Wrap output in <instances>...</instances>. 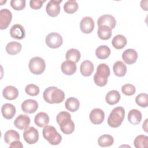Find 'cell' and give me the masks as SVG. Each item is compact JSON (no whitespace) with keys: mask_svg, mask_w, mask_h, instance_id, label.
I'll use <instances>...</instances> for the list:
<instances>
[{"mask_svg":"<svg viewBox=\"0 0 148 148\" xmlns=\"http://www.w3.org/2000/svg\"><path fill=\"white\" fill-rule=\"evenodd\" d=\"M23 135L24 140L29 145L36 143L39 139V132L34 127H29L24 130Z\"/></svg>","mask_w":148,"mask_h":148,"instance_id":"cell-8","label":"cell"},{"mask_svg":"<svg viewBox=\"0 0 148 148\" xmlns=\"http://www.w3.org/2000/svg\"><path fill=\"white\" fill-rule=\"evenodd\" d=\"M49 116L45 112H39L35 117L34 122L39 127H43L49 123Z\"/></svg>","mask_w":148,"mask_h":148,"instance_id":"cell-23","label":"cell"},{"mask_svg":"<svg viewBox=\"0 0 148 148\" xmlns=\"http://www.w3.org/2000/svg\"><path fill=\"white\" fill-rule=\"evenodd\" d=\"M28 67L32 73L39 75L45 71L46 63L42 58L40 57H34L29 60Z\"/></svg>","mask_w":148,"mask_h":148,"instance_id":"cell-6","label":"cell"},{"mask_svg":"<svg viewBox=\"0 0 148 148\" xmlns=\"http://www.w3.org/2000/svg\"><path fill=\"white\" fill-rule=\"evenodd\" d=\"M56 121L64 134L69 135L74 131L75 124L71 119V115L69 113L65 111L60 112L56 117Z\"/></svg>","mask_w":148,"mask_h":148,"instance_id":"cell-1","label":"cell"},{"mask_svg":"<svg viewBox=\"0 0 148 148\" xmlns=\"http://www.w3.org/2000/svg\"><path fill=\"white\" fill-rule=\"evenodd\" d=\"M122 92L128 96H131L135 93L136 89L134 86L131 84H124L121 87Z\"/></svg>","mask_w":148,"mask_h":148,"instance_id":"cell-39","label":"cell"},{"mask_svg":"<svg viewBox=\"0 0 148 148\" xmlns=\"http://www.w3.org/2000/svg\"><path fill=\"white\" fill-rule=\"evenodd\" d=\"M98 27L101 25H107L111 29H113L116 25V20L115 18L110 14H104L100 16L97 20Z\"/></svg>","mask_w":148,"mask_h":148,"instance_id":"cell-15","label":"cell"},{"mask_svg":"<svg viewBox=\"0 0 148 148\" xmlns=\"http://www.w3.org/2000/svg\"><path fill=\"white\" fill-rule=\"evenodd\" d=\"M43 97L44 100L49 103H59L64 100L65 93L57 87L51 86L45 90Z\"/></svg>","mask_w":148,"mask_h":148,"instance_id":"cell-2","label":"cell"},{"mask_svg":"<svg viewBox=\"0 0 148 148\" xmlns=\"http://www.w3.org/2000/svg\"><path fill=\"white\" fill-rule=\"evenodd\" d=\"M94 21L90 17H84L80 23V28L84 34L91 33L94 28Z\"/></svg>","mask_w":148,"mask_h":148,"instance_id":"cell-12","label":"cell"},{"mask_svg":"<svg viewBox=\"0 0 148 148\" xmlns=\"http://www.w3.org/2000/svg\"><path fill=\"white\" fill-rule=\"evenodd\" d=\"M142 113L138 109H131L128 114V120L133 125L139 124L142 120Z\"/></svg>","mask_w":148,"mask_h":148,"instance_id":"cell-21","label":"cell"},{"mask_svg":"<svg viewBox=\"0 0 148 148\" xmlns=\"http://www.w3.org/2000/svg\"><path fill=\"white\" fill-rule=\"evenodd\" d=\"M147 119L145 120V121L144 122V123L143 124V129L144 130V131L146 132H147Z\"/></svg>","mask_w":148,"mask_h":148,"instance_id":"cell-42","label":"cell"},{"mask_svg":"<svg viewBox=\"0 0 148 148\" xmlns=\"http://www.w3.org/2000/svg\"><path fill=\"white\" fill-rule=\"evenodd\" d=\"M21 44L17 42H10L6 46V51L10 55H16L21 50Z\"/></svg>","mask_w":148,"mask_h":148,"instance_id":"cell-28","label":"cell"},{"mask_svg":"<svg viewBox=\"0 0 148 148\" xmlns=\"http://www.w3.org/2000/svg\"><path fill=\"white\" fill-rule=\"evenodd\" d=\"M10 35L12 38L19 40L23 39L25 36V31L21 25L16 24L11 27Z\"/></svg>","mask_w":148,"mask_h":148,"instance_id":"cell-16","label":"cell"},{"mask_svg":"<svg viewBox=\"0 0 148 148\" xmlns=\"http://www.w3.org/2000/svg\"><path fill=\"white\" fill-rule=\"evenodd\" d=\"M89 118L92 124H100L104 120L105 113L99 108H95L91 111Z\"/></svg>","mask_w":148,"mask_h":148,"instance_id":"cell-11","label":"cell"},{"mask_svg":"<svg viewBox=\"0 0 148 148\" xmlns=\"http://www.w3.org/2000/svg\"><path fill=\"white\" fill-rule=\"evenodd\" d=\"M19 139H20L19 134L17 131L13 130H8L4 134V140L7 144L9 145L13 141L16 140H19Z\"/></svg>","mask_w":148,"mask_h":148,"instance_id":"cell-33","label":"cell"},{"mask_svg":"<svg viewBox=\"0 0 148 148\" xmlns=\"http://www.w3.org/2000/svg\"><path fill=\"white\" fill-rule=\"evenodd\" d=\"M127 40L126 38L122 35H117L115 36L112 40V44L113 46L116 49H122L127 45Z\"/></svg>","mask_w":148,"mask_h":148,"instance_id":"cell-27","label":"cell"},{"mask_svg":"<svg viewBox=\"0 0 148 148\" xmlns=\"http://www.w3.org/2000/svg\"><path fill=\"white\" fill-rule=\"evenodd\" d=\"M125 116V110L123 107L114 108L108 118V124L112 128H117L122 124Z\"/></svg>","mask_w":148,"mask_h":148,"instance_id":"cell-4","label":"cell"},{"mask_svg":"<svg viewBox=\"0 0 148 148\" xmlns=\"http://www.w3.org/2000/svg\"><path fill=\"white\" fill-rule=\"evenodd\" d=\"M78 7V3L76 1L69 0L64 5V10L67 13L72 14L77 10Z\"/></svg>","mask_w":148,"mask_h":148,"instance_id":"cell-35","label":"cell"},{"mask_svg":"<svg viewBox=\"0 0 148 148\" xmlns=\"http://www.w3.org/2000/svg\"><path fill=\"white\" fill-rule=\"evenodd\" d=\"M42 134L43 138L51 145H58L62 140L61 135L51 125H47L45 126L42 131Z\"/></svg>","mask_w":148,"mask_h":148,"instance_id":"cell-5","label":"cell"},{"mask_svg":"<svg viewBox=\"0 0 148 148\" xmlns=\"http://www.w3.org/2000/svg\"><path fill=\"white\" fill-rule=\"evenodd\" d=\"M12 20V12L8 9L0 10V29H5L8 27Z\"/></svg>","mask_w":148,"mask_h":148,"instance_id":"cell-10","label":"cell"},{"mask_svg":"<svg viewBox=\"0 0 148 148\" xmlns=\"http://www.w3.org/2000/svg\"><path fill=\"white\" fill-rule=\"evenodd\" d=\"M114 142V139L112 136L110 135H102L100 136L98 139V145L101 147H109L113 145Z\"/></svg>","mask_w":148,"mask_h":148,"instance_id":"cell-32","label":"cell"},{"mask_svg":"<svg viewBox=\"0 0 148 148\" xmlns=\"http://www.w3.org/2000/svg\"><path fill=\"white\" fill-rule=\"evenodd\" d=\"M30 122L31 120L28 116L26 114H20L14 120V125L17 128L20 130H24L28 127Z\"/></svg>","mask_w":148,"mask_h":148,"instance_id":"cell-14","label":"cell"},{"mask_svg":"<svg viewBox=\"0 0 148 148\" xmlns=\"http://www.w3.org/2000/svg\"><path fill=\"white\" fill-rule=\"evenodd\" d=\"M120 94L117 90H111L109 91L105 97L106 102L110 105H113L117 103L120 100Z\"/></svg>","mask_w":148,"mask_h":148,"instance_id":"cell-24","label":"cell"},{"mask_svg":"<svg viewBox=\"0 0 148 148\" xmlns=\"http://www.w3.org/2000/svg\"><path fill=\"white\" fill-rule=\"evenodd\" d=\"M97 34L101 39L108 40L112 36V29L107 25H101L98 27Z\"/></svg>","mask_w":148,"mask_h":148,"instance_id":"cell-25","label":"cell"},{"mask_svg":"<svg viewBox=\"0 0 148 148\" xmlns=\"http://www.w3.org/2000/svg\"><path fill=\"white\" fill-rule=\"evenodd\" d=\"M46 1H40V0H31L29 2V6L32 9L38 10L43 5V3Z\"/></svg>","mask_w":148,"mask_h":148,"instance_id":"cell-40","label":"cell"},{"mask_svg":"<svg viewBox=\"0 0 148 148\" xmlns=\"http://www.w3.org/2000/svg\"><path fill=\"white\" fill-rule=\"evenodd\" d=\"M94 71V65L89 60H84L82 62L80 67L81 74L84 76H90Z\"/></svg>","mask_w":148,"mask_h":148,"instance_id":"cell-22","label":"cell"},{"mask_svg":"<svg viewBox=\"0 0 148 148\" xmlns=\"http://www.w3.org/2000/svg\"><path fill=\"white\" fill-rule=\"evenodd\" d=\"M1 112L3 117L8 120L12 119L15 115L16 109L15 106L11 103H5L1 108Z\"/></svg>","mask_w":148,"mask_h":148,"instance_id":"cell-18","label":"cell"},{"mask_svg":"<svg viewBox=\"0 0 148 148\" xmlns=\"http://www.w3.org/2000/svg\"><path fill=\"white\" fill-rule=\"evenodd\" d=\"M25 0H12L10 1L11 7L15 10H23L25 7Z\"/></svg>","mask_w":148,"mask_h":148,"instance_id":"cell-38","label":"cell"},{"mask_svg":"<svg viewBox=\"0 0 148 148\" xmlns=\"http://www.w3.org/2000/svg\"><path fill=\"white\" fill-rule=\"evenodd\" d=\"M134 145L136 148L147 147L148 136L144 135H139L137 136L134 139Z\"/></svg>","mask_w":148,"mask_h":148,"instance_id":"cell-34","label":"cell"},{"mask_svg":"<svg viewBox=\"0 0 148 148\" xmlns=\"http://www.w3.org/2000/svg\"><path fill=\"white\" fill-rule=\"evenodd\" d=\"M135 102L138 106L142 108H146L148 105L147 94L146 93H140L138 94L135 98Z\"/></svg>","mask_w":148,"mask_h":148,"instance_id":"cell-36","label":"cell"},{"mask_svg":"<svg viewBox=\"0 0 148 148\" xmlns=\"http://www.w3.org/2000/svg\"><path fill=\"white\" fill-rule=\"evenodd\" d=\"M81 54L80 51L75 49L68 50L65 54V58L68 61H71L75 63L78 62L80 59Z\"/></svg>","mask_w":148,"mask_h":148,"instance_id":"cell-31","label":"cell"},{"mask_svg":"<svg viewBox=\"0 0 148 148\" xmlns=\"http://www.w3.org/2000/svg\"><path fill=\"white\" fill-rule=\"evenodd\" d=\"M61 69L63 73L66 75H72L75 73L77 69L76 64L71 61H65L61 65Z\"/></svg>","mask_w":148,"mask_h":148,"instance_id":"cell-19","label":"cell"},{"mask_svg":"<svg viewBox=\"0 0 148 148\" xmlns=\"http://www.w3.org/2000/svg\"><path fill=\"white\" fill-rule=\"evenodd\" d=\"M113 72L116 76L118 77H123L127 73V66L124 62L121 61H116L113 66Z\"/></svg>","mask_w":148,"mask_h":148,"instance_id":"cell-26","label":"cell"},{"mask_svg":"<svg viewBox=\"0 0 148 148\" xmlns=\"http://www.w3.org/2000/svg\"><path fill=\"white\" fill-rule=\"evenodd\" d=\"M123 60L127 64H134L138 58V53L133 49L125 50L122 54Z\"/></svg>","mask_w":148,"mask_h":148,"instance_id":"cell-17","label":"cell"},{"mask_svg":"<svg viewBox=\"0 0 148 148\" xmlns=\"http://www.w3.org/2000/svg\"><path fill=\"white\" fill-rule=\"evenodd\" d=\"M62 1L51 0L48 2L46 6V11L47 14L51 17L57 16L60 12V3Z\"/></svg>","mask_w":148,"mask_h":148,"instance_id":"cell-9","label":"cell"},{"mask_svg":"<svg viewBox=\"0 0 148 148\" xmlns=\"http://www.w3.org/2000/svg\"><path fill=\"white\" fill-rule=\"evenodd\" d=\"M25 92L30 96H36L39 94L40 89L39 87L34 84H29L25 88Z\"/></svg>","mask_w":148,"mask_h":148,"instance_id":"cell-37","label":"cell"},{"mask_svg":"<svg viewBox=\"0 0 148 148\" xmlns=\"http://www.w3.org/2000/svg\"><path fill=\"white\" fill-rule=\"evenodd\" d=\"M22 110L28 114L35 113L38 108V103L34 99H28L25 100L21 105Z\"/></svg>","mask_w":148,"mask_h":148,"instance_id":"cell-13","label":"cell"},{"mask_svg":"<svg viewBox=\"0 0 148 148\" xmlns=\"http://www.w3.org/2000/svg\"><path fill=\"white\" fill-rule=\"evenodd\" d=\"M110 74V68L108 65L106 64H99L94 76L95 84L99 87L105 86L108 82V78Z\"/></svg>","mask_w":148,"mask_h":148,"instance_id":"cell-3","label":"cell"},{"mask_svg":"<svg viewBox=\"0 0 148 148\" xmlns=\"http://www.w3.org/2000/svg\"><path fill=\"white\" fill-rule=\"evenodd\" d=\"M45 42L49 47L57 49L62 45L63 39L61 35L58 33L51 32L46 36Z\"/></svg>","mask_w":148,"mask_h":148,"instance_id":"cell-7","label":"cell"},{"mask_svg":"<svg viewBox=\"0 0 148 148\" xmlns=\"http://www.w3.org/2000/svg\"><path fill=\"white\" fill-rule=\"evenodd\" d=\"M2 94L5 99L8 100H14L17 98L18 91L17 88L14 86H8L3 88Z\"/></svg>","mask_w":148,"mask_h":148,"instance_id":"cell-20","label":"cell"},{"mask_svg":"<svg viewBox=\"0 0 148 148\" xmlns=\"http://www.w3.org/2000/svg\"><path fill=\"white\" fill-rule=\"evenodd\" d=\"M66 109L72 112H75L78 110L80 106L79 101L75 97H69L65 103Z\"/></svg>","mask_w":148,"mask_h":148,"instance_id":"cell-29","label":"cell"},{"mask_svg":"<svg viewBox=\"0 0 148 148\" xmlns=\"http://www.w3.org/2000/svg\"><path fill=\"white\" fill-rule=\"evenodd\" d=\"M9 147L12 148H22L23 147V145H22V143L19 141V140H16L13 141L10 144Z\"/></svg>","mask_w":148,"mask_h":148,"instance_id":"cell-41","label":"cell"},{"mask_svg":"<svg viewBox=\"0 0 148 148\" xmlns=\"http://www.w3.org/2000/svg\"><path fill=\"white\" fill-rule=\"evenodd\" d=\"M110 54V50L109 47L106 45H101L97 48L95 50V55L100 60H105L109 57Z\"/></svg>","mask_w":148,"mask_h":148,"instance_id":"cell-30","label":"cell"}]
</instances>
